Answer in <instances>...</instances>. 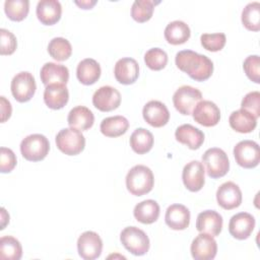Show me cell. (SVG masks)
Returning <instances> with one entry per match:
<instances>
[{
    "label": "cell",
    "instance_id": "6da1fadb",
    "mask_svg": "<svg viewBox=\"0 0 260 260\" xmlns=\"http://www.w3.org/2000/svg\"><path fill=\"white\" fill-rule=\"evenodd\" d=\"M177 67L196 81L208 79L213 72V63L205 55L191 50H183L176 54Z\"/></svg>",
    "mask_w": 260,
    "mask_h": 260
},
{
    "label": "cell",
    "instance_id": "7a4b0ae2",
    "mask_svg": "<svg viewBox=\"0 0 260 260\" xmlns=\"http://www.w3.org/2000/svg\"><path fill=\"white\" fill-rule=\"evenodd\" d=\"M154 185L152 171L143 165H136L126 175V187L135 196H142L150 192Z\"/></svg>",
    "mask_w": 260,
    "mask_h": 260
},
{
    "label": "cell",
    "instance_id": "3957f363",
    "mask_svg": "<svg viewBox=\"0 0 260 260\" xmlns=\"http://www.w3.org/2000/svg\"><path fill=\"white\" fill-rule=\"evenodd\" d=\"M50 150L48 138L39 133L30 134L24 137L20 142V152L22 156L29 161L43 160Z\"/></svg>",
    "mask_w": 260,
    "mask_h": 260
},
{
    "label": "cell",
    "instance_id": "277c9868",
    "mask_svg": "<svg viewBox=\"0 0 260 260\" xmlns=\"http://www.w3.org/2000/svg\"><path fill=\"white\" fill-rule=\"evenodd\" d=\"M55 140L58 149L67 155H77L85 146V138L81 131L72 127L61 129Z\"/></svg>",
    "mask_w": 260,
    "mask_h": 260
},
{
    "label": "cell",
    "instance_id": "5b68a950",
    "mask_svg": "<svg viewBox=\"0 0 260 260\" xmlns=\"http://www.w3.org/2000/svg\"><path fill=\"white\" fill-rule=\"evenodd\" d=\"M122 245L131 254L142 256L149 250L150 243L147 235L137 226H127L120 234Z\"/></svg>",
    "mask_w": 260,
    "mask_h": 260
},
{
    "label": "cell",
    "instance_id": "8992f818",
    "mask_svg": "<svg viewBox=\"0 0 260 260\" xmlns=\"http://www.w3.org/2000/svg\"><path fill=\"white\" fill-rule=\"evenodd\" d=\"M202 162L206 167L207 175L212 179L223 177L230 169V160L226 153L218 147L208 148L202 155Z\"/></svg>",
    "mask_w": 260,
    "mask_h": 260
},
{
    "label": "cell",
    "instance_id": "52a82bcc",
    "mask_svg": "<svg viewBox=\"0 0 260 260\" xmlns=\"http://www.w3.org/2000/svg\"><path fill=\"white\" fill-rule=\"evenodd\" d=\"M200 101H202L201 91L190 85L180 86L173 95V104L182 115H190Z\"/></svg>",
    "mask_w": 260,
    "mask_h": 260
},
{
    "label": "cell",
    "instance_id": "ba28073f",
    "mask_svg": "<svg viewBox=\"0 0 260 260\" xmlns=\"http://www.w3.org/2000/svg\"><path fill=\"white\" fill-rule=\"evenodd\" d=\"M236 162L245 169H253L259 165L260 148L256 141L242 140L234 147Z\"/></svg>",
    "mask_w": 260,
    "mask_h": 260
},
{
    "label": "cell",
    "instance_id": "9c48e42d",
    "mask_svg": "<svg viewBox=\"0 0 260 260\" xmlns=\"http://www.w3.org/2000/svg\"><path fill=\"white\" fill-rule=\"evenodd\" d=\"M11 93L19 103L28 102L36 92V80L34 75L28 71L17 73L11 80Z\"/></svg>",
    "mask_w": 260,
    "mask_h": 260
},
{
    "label": "cell",
    "instance_id": "30bf717a",
    "mask_svg": "<svg viewBox=\"0 0 260 260\" xmlns=\"http://www.w3.org/2000/svg\"><path fill=\"white\" fill-rule=\"evenodd\" d=\"M77 251L84 260L96 259L102 254L103 241L95 232L86 231L77 240Z\"/></svg>",
    "mask_w": 260,
    "mask_h": 260
},
{
    "label": "cell",
    "instance_id": "8fae6325",
    "mask_svg": "<svg viewBox=\"0 0 260 260\" xmlns=\"http://www.w3.org/2000/svg\"><path fill=\"white\" fill-rule=\"evenodd\" d=\"M190 251L195 260H211L216 256L217 244L211 235L200 233L192 241Z\"/></svg>",
    "mask_w": 260,
    "mask_h": 260
},
{
    "label": "cell",
    "instance_id": "7c38bea8",
    "mask_svg": "<svg viewBox=\"0 0 260 260\" xmlns=\"http://www.w3.org/2000/svg\"><path fill=\"white\" fill-rule=\"evenodd\" d=\"M93 106L102 112L116 110L121 104V94L119 90L110 85L101 86L92 95Z\"/></svg>",
    "mask_w": 260,
    "mask_h": 260
},
{
    "label": "cell",
    "instance_id": "4fadbf2b",
    "mask_svg": "<svg viewBox=\"0 0 260 260\" xmlns=\"http://www.w3.org/2000/svg\"><path fill=\"white\" fill-rule=\"evenodd\" d=\"M204 166L199 160H191L185 165L182 172V180L185 187L191 192L202 189L205 183Z\"/></svg>",
    "mask_w": 260,
    "mask_h": 260
},
{
    "label": "cell",
    "instance_id": "5bb4252c",
    "mask_svg": "<svg viewBox=\"0 0 260 260\" xmlns=\"http://www.w3.org/2000/svg\"><path fill=\"white\" fill-rule=\"evenodd\" d=\"M193 119L198 124L205 127L215 126L220 120L219 108L211 101H200L194 108Z\"/></svg>",
    "mask_w": 260,
    "mask_h": 260
},
{
    "label": "cell",
    "instance_id": "9a60e30c",
    "mask_svg": "<svg viewBox=\"0 0 260 260\" xmlns=\"http://www.w3.org/2000/svg\"><path fill=\"white\" fill-rule=\"evenodd\" d=\"M216 200L220 207L226 210L237 208L242 203V191L234 182H224L216 191Z\"/></svg>",
    "mask_w": 260,
    "mask_h": 260
},
{
    "label": "cell",
    "instance_id": "2e32d148",
    "mask_svg": "<svg viewBox=\"0 0 260 260\" xmlns=\"http://www.w3.org/2000/svg\"><path fill=\"white\" fill-rule=\"evenodd\" d=\"M255 228V218L248 212L233 215L229 222V232L237 240L248 239Z\"/></svg>",
    "mask_w": 260,
    "mask_h": 260
},
{
    "label": "cell",
    "instance_id": "e0dca14e",
    "mask_svg": "<svg viewBox=\"0 0 260 260\" xmlns=\"http://www.w3.org/2000/svg\"><path fill=\"white\" fill-rule=\"evenodd\" d=\"M142 116L150 126L159 128L165 126L170 120V112L167 106L159 101H149L142 110Z\"/></svg>",
    "mask_w": 260,
    "mask_h": 260
},
{
    "label": "cell",
    "instance_id": "ac0fdd59",
    "mask_svg": "<svg viewBox=\"0 0 260 260\" xmlns=\"http://www.w3.org/2000/svg\"><path fill=\"white\" fill-rule=\"evenodd\" d=\"M114 75L119 83L125 85L132 84L139 76V65L133 58H121L115 64Z\"/></svg>",
    "mask_w": 260,
    "mask_h": 260
},
{
    "label": "cell",
    "instance_id": "d6986e66",
    "mask_svg": "<svg viewBox=\"0 0 260 260\" xmlns=\"http://www.w3.org/2000/svg\"><path fill=\"white\" fill-rule=\"evenodd\" d=\"M165 220L167 225L172 230L183 231L189 226L190 211L183 204H172L167 208Z\"/></svg>",
    "mask_w": 260,
    "mask_h": 260
},
{
    "label": "cell",
    "instance_id": "ffe728a7",
    "mask_svg": "<svg viewBox=\"0 0 260 260\" xmlns=\"http://www.w3.org/2000/svg\"><path fill=\"white\" fill-rule=\"evenodd\" d=\"M196 229L200 233L216 237L222 230V216L215 210H204L197 215Z\"/></svg>",
    "mask_w": 260,
    "mask_h": 260
},
{
    "label": "cell",
    "instance_id": "44dd1931",
    "mask_svg": "<svg viewBox=\"0 0 260 260\" xmlns=\"http://www.w3.org/2000/svg\"><path fill=\"white\" fill-rule=\"evenodd\" d=\"M36 12L38 19L43 24L53 25L61 18L62 6L57 0H40Z\"/></svg>",
    "mask_w": 260,
    "mask_h": 260
},
{
    "label": "cell",
    "instance_id": "7402d4cb",
    "mask_svg": "<svg viewBox=\"0 0 260 260\" xmlns=\"http://www.w3.org/2000/svg\"><path fill=\"white\" fill-rule=\"evenodd\" d=\"M69 100V91L66 84L52 83L46 86L44 90V102L53 110L62 109Z\"/></svg>",
    "mask_w": 260,
    "mask_h": 260
},
{
    "label": "cell",
    "instance_id": "603a6c76",
    "mask_svg": "<svg viewBox=\"0 0 260 260\" xmlns=\"http://www.w3.org/2000/svg\"><path fill=\"white\" fill-rule=\"evenodd\" d=\"M40 76L42 82L46 86L52 83L66 84L69 79V70L62 64L47 62L41 68Z\"/></svg>",
    "mask_w": 260,
    "mask_h": 260
},
{
    "label": "cell",
    "instance_id": "cb8c5ba5",
    "mask_svg": "<svg viewBox=\"0 0 260 260\" xmlns=\"http://www.w3.org/2000/svg\"><path fill=\"white\" fill-rule=\"evenodd\" d=\"M177 141L187 145L190 149H198L204 142V133L191 124H183L176 129Z\"/></svg>",
    "mask_w": 260,
    "mask_h": 260
},
{
    "label": "cell",
    "instance_id": "d4e9b609",
    "mask_svg": "<svg viewBox=\"0 0 260 260\" xmlns=\"http://www.w3.org/2000/svg\"><path fill=\"white\" fill-rule=\"evenodd\" d=\"M101 66L92 58H85L80 61L76 68V76L80 83L90 85L95 83L101 76Z\"/></svg>",
    "mask_w": 260,
    "mask_h": 260
},
{
    "label": "cell",
    "instance_id": "484cf974",
    "mask_svg": "<svg viewBox=\"0 0 260 260\" xmlns=\"http://www.w3.org/2000/svg\"><path fill=\"white\" fill-rule=\"evenodd\" d=\"M67 122L70 127L84 131L93 125L94 116L88 108L84 106H76L70 110Z\"/></svg>",
    "mask_w": 260,
    "mask_h": 260
},
{
    "label": "cell",
    "instance_id": "4316f807",
    "mask_svg": "<svg viewBox=\"0 0 260 260\" xmlns=\"http://www.w3.org/2000/svg\"><path fill=\"white\" fill-rule=\"evenodd\" d=\"M229 123L232 129L239 133H250L257 126V118L251 113L240 109L231 114Z\"/></svg>",
    "mask_w": 260,
    "mask_h": 260
},
{
    "label": "cell",
    "instance_id": "83f0119b",
    "mask_svg": "<svg viewBox=\"0 0 260 260\" xmlns=\"http://www.w3.org/2000/svg\"><path fill=\"white\" fill-rule=\"evenodd\" d=\"M134 217L141 223L150 224L159 216V205L152 199H146L137 203L133 209Z\"/></svg>",
    "mask_w": 260,
    "mask_h": 260
},
{
    "label": "cell",
    "instance_id": "f1b7e54d",
    "mask_svg": "<svg viewBox=\"0 0 260 260\" xmlns=\"http://www.w3.org/2000/svg\"><path fill=\"white\" fill-rule=\"evenodd\" d=\"M191 35L189 25L182 20H174L165 28V39L171 45L186 43Z\"/></svg>",
    "mask_w": 260,
    "mask_h": 260
},
{
    "label": "cell",
    "instance_id": "f546056e",
    "mask_svg": "<svg viewBox=\"0 0 260 260\" xmlns=\"http://www.w3.org/2000/svg\"><path fill=\"white\" fill-rule=\"evenodd\" d=\"M129 122L124 116H112L103 119L100 125L101 132L107 137H119L127 132Z\"/></svg>",
    "mask_w": 260,
    "mask_h": 260
},
{
    "label": "cell",
    "instance_id": "4dcf8cb0",
    "mask_svg": "<svg viewBox=\"0 0 260 260\" xmlns=\"http://www.w3.org/2000/svg\"><path fill=\"white\" fill-rule=\"evenodd\" d=\"M154 138L152 133L145 128H137L130 136V146L134 152L143 154L148 152L153 146Z\"/></svg>",
    "mask_w": 260,
    "mask_h": 260
},
{
    "label": "cell",
    "instance_id": "1f68e13d",
    "mask_svg": "<svg viewBox=\"0 0 260 260\" xmlns=\"http://www.w3.org/2000/svg\"><path fill=\"white\" fill-rule=\"evenodd\" d=\"M22 256L20 242L12 236L0 239V258L3 260H19Z\"/></svg>",
    "mask_w": 260,
    "mask_h": 260
},
{
    "label": "cell",
    "instance_id": "d6a6232c",
    "mask_svg": "<svg viewBox=\"0 0 260 260\" xmlns=\"http://www.w3.org/2000/svg\"><path fill=\"white\" fill-rule=\"evenodd\" d=\"M241 18L247 29L258 31L260 29V3L257 1L248 3L242 10Z\"/></svg>",
    "mask_w": 260,
    "mask_h": 260
},
{
    "label": "cell",
    "instance_id": "836d02e7",
    "mask_svg": "<svg viewBox=\"0 0 260 260\" xmlns=\"http://www.w3.org/2000/svg\"><path fill=\"white\" fill-rule=\"evenodd\" d=\"M50 56L57 61H65L72 54V47L68 40L62 37L54 38L48 45Z\"/></svg>",
    "mask_w": 260,
    "mask_h": 260
},
{
    "label": "cell",
    "instance_id": "e575fe53",
    "mask_svg": "<svg viewBox=\"0 0 260 260\" xmlns=\"http://www.w3.org/2000/svg\"><path fill=\"white\" fill-rule=\"evenodd\" d=\"M159 1L153 0H135L131 7V16L137 22H145L149 20L153 14L154 6Z\"/></svg>",
    "mask_w": 260,
    "mask_h": 260
},
{
    "label": "cell",
    "instance_id": "d590c367",
    "mask_svg": "<svg viewBox=\"0 0 260 260\" xmlns=\"http://www.w3.org/2000/svg\"><path fill=\"white\" fill-rule=\"evenodd\" d=\"M29 10L28 0H6L4 2V11L9 19L21 21L24 19Z\"/></svg>",
    "mask_w": 260,
    "mask_h": 260
},
{
    "label": "cell",
    "instance_id": "8d00e7d4",
    "mask_svg": "<svg viewBox=\"0 0 260 260\" xmlns=\"http://www.w3.org/2000/svg\"><path fill=\"white\" fill-rule=\"evenodd\" d=\"M144 62L151 70H161L168 63V54L160 48H151L144 54Z\"/></svg>",
    "mask_w": 260,
    "mask_h": 260
},
{
    "label": "cell",
    "instance_id": "74e56055",
    "mask_svg": "<svg viewBox=\"0 0 260 260\" xmlns=\"http://www.w3.org/2000/svg\"><path fill=\"white\" fill-rule=\"evenodd\" d=\"M202 47L210 52L220 51L226 42V37L223 32L203 34L200 37Z\"/></svg>",
    "mask_w": 260,
    "mask_h": 260
},
{
    "label": "cell",
    "instance_id": "f35d334b",
    "mask_svg": "<svg viewBox=\"0 0 260 260\" xmlns=\"http://www.w3.org/2000/svg\"><path fill=\"white\" fill-rule=\"evenodd\" d=\"M247 77L255 83H260V59L258 55L248 56L243 63Z\"/></svg>",
    "mask_w": 260,
    "mask_h": 260
},
{
    "label": "cell",
    "instance_id": "ab89813d",
    "mask_svg": "<svg viewBox=\"0 0 260 260\" xmlns=\"http://www.w3.org/2000/svg\"><path fill=\"white\" fill-rule=\"evenodd\" d=\"M241 108L249 113H251L256 118L260 116V92L250 91L242 100Z\"/></svg>",
    "mask_w": 260,
    "mask_h": 260
},
{
    "label": "cell",
    "instance_id": "60d3db41",
    "mask_svg": "<svg viewBox=\"0 0 260 260\" xmlns=\"http://www.w3.org/2000/svg\"><path fill=\"white\" fill-rule=\"evenodd\" d=\"M0 54L1 55H11L16 50L17 42L15 36L8 29L1 28L0 29Z\"/></svg>",
    "mask_w": 260,
    "mask_h": 260
},
{
    "label": "cell",
    "instance_id": "b9f144b4",
    "mask_svg": "<svg viewBox=\"0 0 260 260\" xmlns=\"http://www.w3.org/2000/svg\"><path fill=\"white\" fill-rule=\"evenodd\" d=\"M15 153L7 147L2 146L0 148V172L10 173L16 166Z\"/></svg>",
    "mask_w": 260,
    "mask_h": 260
},
{
    "label": "cell",
    "instance_id": "7bdbcfd3",
    "mask_svg": "<svg viewBox=\"0 0 260 260\" xmlns=\"http://www.w3.org/2000/svg\"><path fill=\"white\" fill-rule=\"evenodd\" d=\"M0 109H1V122L4 123L7 119L10 118L12 108H11L10 102L6 100V98L3 95L0 96Z\"/></svg>",
    "mask_w": 260,
    "mask_h": 260
},
{
    "label": "cell",
    "instance_id": "ee69618b",
    "mask_svg": "<svg viewBox=\"0 0 260 260\" xmlns=\"http://www.w3.org/2000/svg\"><path fill=\"white\" fill-rule=\"evenodd\" d=\"M74 3L82 9H91L96 4V0H81L74 1Z\"/></svg>",
    "mask_w": 260,
    "mask_h": 260
},
{
    "label": "cell",
    "instance_id": "f6af8a7d",
    "mask_svg": "<svg viewBox=\"0 0 260 260\" xmlns=\"http://www.w3.org/2000/svg\"><path fill=\"white\" fill-rule=\"evenodd\" d=\"M9 222V214L6 212L5 208L2 207L1 208V230H3L5 228V225Z\"/></svg>",
    "mask_w": 260,
    "mask_h": 260
}]
</instances>
